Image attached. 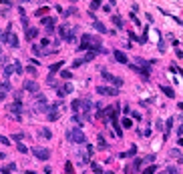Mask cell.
Returning a JSON list of instances; mask_svg holds the SVG:
<instances>
[{"label": "cell", "mask_w": 183, "mask_h": 174, "mask_svg": "<svg viewBox=\"0 0 183 174\" xmlns=\"http://www.w3.org/2000/svg\"><path fill=\"white\" fill-rule=\"evenodd\" d=\"M66 140H69V142H75V144H83V142H87V138H85L83 130L77 128V126L66 130Z\"/></svg>", "instance_id": "cell-1"}, {"label": "cell", "mask_w": 183, "mask_h": 174, "mask_svg": "<svg viewBox=\"0 0 183 174\" xmlns=\"http://www.w3.org/2000/svg\"><path fill=\"white\" fill-rule=\"evenodd\" d=\"M10 28H12V26H8V30L0 36V40H2V42H6V44H10L12 48H18V46H20V44H18V36H16Z\"/></svg>", "instance_id": "cell-2"}, {"label": "cell", "mask_w": 183, "mask_h": 174, "mask_svg": "<svg viewBox=\"0 0 183 174\" xmlns=\"http://www.w3.org/2000/svg\"><path fill=\"white\" fill-rule=\"evenodd\" d=\"M34 102H36V112H48V102H46L45 94L42 92H38V94H34Z\"/></svg>", "instance_id": "cell-3"}, {"label": "cell", "mask_w": 183, "mask_h": 174, "mask_svg": "<svg viewBox=\"0 0 183 174\" xmlns=\"http://www.w3.org/2000/svg\"><path fill=\"white\" fill-rule=\"evenodd\" d=\"M8 112H10V116H12V118H16V120H22V104H20V102H14V104H10V106H8Z\"/></svg>", "instance_id": "cell-4"}, {"label": "cell", "mask_w": 183, "mask_h": 174, "mask_svg": "<svg viewBox=\"0 0 183 174\" xmlns=\"http://www.w3.org/2000/svg\"><path fill=\"white\" fill-rule=\"evenodd\" d=\"M32 154H34L38 160H48V158H50V150H48V148H40V146H34V148H32Z\"/></svg>", "instance_id": "cell-5"}, {"label": "cell", "mask_w": 183, "mask_h": 174, "mask_svg": "<svg viewBox=\"0 0 183 174\" xmlns=\"http://www.w3.org/2000/svg\"><path fill=\"white\" fill-rule=\"evenodd\" d=\"M22 90H26V92H30V94H38L40 90H38V84L34 82V80H24L22 82Z\"/></svg>", "instance_id": "cell-6"}, {"label": "cell", "mask_w": 183, "mask_h": 174, "mask_svg": "<svg viewBox=\"0 0 183 174\" xmlns=\"http://www.w3.org/2000/svg\"><path fill=\"white\" fill-rule=\"evenodd\" d=\"M97 92L101 94V96H117L119 94V90L113 86H97Z\"/></svg>", "instance_id": "cell-7"}, {"label": "cell", "mask_w": 183, "mask_h": 174, "mask_svg": "<svg viewBox=\"0 0 183 174\" xmlns=\"http://www.w3.org/2000/svg\"><path fill=\"white\" fill-rule=\"evenodd\" d=\"M81 106H83L85 118L89 120V118H91V110H93V102H91V98H85V100H81Z\"/></svg>", "instance_id": "cell-8"}, {"label": "cell", "mask_w": 183, "mask_h": 174, "mask_svg": "<svg viewBox=\"0 0 183 174\" xmlns=\"http://www.w3.org/2000/svg\"><path fill=\"white\" fill-rule=\"evenodd\" d=\"M103 78L107 80V82H111V84H115V86H121L123 84V80L121 78H117V76H113L111 72H107V70H103Z\"/></svg>", "instance_id": "cell-9"}, {"label": "cell", "mask_w": 183, "mask_h": 174, "mask_svg": "<svg viewBox=\"0 0 183 174\" xmlns=\"http://www.w3.org/2000/svg\"><path fill=\"white\" fill-rule=\"evenodd\" d=\"M46 114H48V120H50V122H54V120H58V104H54V106H50Z\"/></svg>", "instance_id": "cell-10"}, {"label": "cell", "mask_w": 183, "mask_h": 174, "mask_svg": "<svg viewBox=\"0 0 183 174\" xmlns=\"http://www.w3.org/2000/svg\"><path fill=\"white\" fill-rule=\"evenodd\" d=\"M131 70H135L137 74H141V78H143V80H149V70H147V68H141V66L131 64Z\"/></svg>", "instance_id": "cell-11"}, {"label": "cell", "mask_w": 183, "mask_h": 174, "mask_svg": "<svg viewBox=\"0 0 183 174\" xmlns=\"http://www.w3.org/2000/svg\"><path fill=\"white\" fill-rule=\"evenodd\" d=\"M113 56H115V60H117V62H121V64H127V62H129L123 50H113Z\"/></svg>", "instance_id": "cell-12"}, {"label": "cell", "mask_w": 183, "mask_h": 174, "mask_svg": "<svg viewBox=\"0 0 183 174\" xmlns=\"http://www.w3.org/2000/svg\"><path fill=\"white\" fill-rule=\"evenodd\" d=\"M73 92V84H62V86H58V96H66V94H71Z\"/></svg>", "instance_id": "cell-13"}, {"label": "cell", "mask_w": 183, "mask_h": 174, "mask_svg": "<svg viewBox=\"0 0 183 174\" xmlns=\"http://www.w3.org/2000/svg\"><path fill=\"white\" fill-rule=\"evenodd\" d=\"M36 36H38V28H30V26H28V28H26V38H28V40H34Z\"/></svg>", "instance_id": "cell-14"}, {"label": "cell", "mask_w": 183, "mask_h": 174, "mask_svg": "<svg viewBox=\"0 0 183 174\" xmlns=\"http://www.w3.org/2000/svg\"><path fill=\"white\" fill-rule=\"evenodd\" d=\"M14 170H16V164H14V162H8V164H6L0 172H2V174H12Z\"/></svg>", "instance_id": "cell-15"}, {"label": "cell", "mask_w": 183, "mask_h": 174, "mask_svg": "<svg viewBox=\"0 0 183 174\" xmlns=\"http://www.w3.org/2000/svg\"><path fill=\"white\" fill-rule=\"evenodd\" d=\"M161 92H163L167 98H175V92H173V88H171V86H161Z\"/></svg>", "instance_id": "cell-16"}, {"label": "cell", "mask_w": 183, "mask_h": 174, "mask_svg": "<svg viewBox=\"0 0 183 174\" xmlns=\"http://www.w3.org/2000/svg\"><path fill=\"white\" fill-rule=\"evenodd\" d=\"M14 72H16V66H14V62L4 66V76H10V74H14Z\"/></svg>", "instance_id": "cell-17"}, {"label": "cell", "mask_w": 183, "mask_h": 174, "mask_svg": "<svg viewBox=\"0 0 183 174\" xmlns=\"http://www.w3.org/2000/svg\"><path fill=\"white\" fill-rule=\"evenodd\" d=\"M0 92H2V94H6V92H12V86H10V82H8V80H4V82L0 84Z\"/></svg>", "instance_id": "cell-18"}, {"label": "cell", "mask_w": 183, "mask_h": 174, "mask_svg": "<svg viewBox=\"0 0 183 174\" xmlns=\"http://www.w3.org/2000/svg\"><path fill=\"white\" fill-rule=\"evenodd\" d=\"M40 22L45 24L46 28H52V26H54V18H50V16H45V18L40 20Z\"/></svg>", "instance_id": "cell-19"}, {"label": "cell", "mask_w": 183, "mask_h": 174, "mask_svg": "<svg viewBox=\"0 0 183 174\" xmlns=\"http://www.w3.org/2000/svg\"><path fill=\"white\" fill-rule=\"evenodd\" d=\"M95 28H97L99 32H103V34H109V30L105 28V24H103V22H99V20H95Z\"/></svg>", "instance_id": "cell-20"}, {"label": "cell", "mask_w": 183, "mask_h": 174, "mask_svg": "<svg viewBox=\"0 0 183 174\" xmlns=\"http://www.w3.org/2000/svg\"><path fill=\"white\" fill-rule=\"evenodd\" d=\"M38 134H40L42 138H46V140H50V138H52V132L48 130V128H40V132H38Z\"/></svg>", "instance_id": "cell-21"}, {"label": "cell", "mask_w": 183, "mask_h": 174, "mask_svg": "<svg viewBox=\"0 0 183 174\" xmlns=\"http://www.w3.org/2000/svg\"><path fill=\"white\" fill-rule=\"evenodd\" d=\"M171 126H173V118H167V124H165V136H169Z\"/></svg>", "instance_id": "cell-22"}, {"label": "cell", "mask_w": 183, "mask_h": 174, "mask_svg": "<svg viewBox=\"0 0 183 174\" xmlns=\"http://www.w3.org/2000/svg\"><path fill=\"white\" fill-rule=\"evenodd\" d=\"M95 56H97V52H87V56H83V62H85V64H87V62H91Z\"/></svg>", "instance_id": "cell-23"}, {"label": "cell", "mask_w": 183, "mask_h": 174, "mask_svg": "<svg viewBox=\"0 0 183 174\" xmlns=\"http://www.w3.org/2000/svg\"><path fill=\"white\" fill-rule=\"evenodd\" d=\"M113 24H115L117 28H123V20H121V16H113Z\"/></svg>", "instance_id": "cell-24"}, {"label": "cell", "mask_w": 183, "mask_h": 174, "mask_svg": "<svg viewBox=\"0 0 183 174\" xmlns=\"http://www.w3.org/2000/svg\"><path fill=\"white\" fill-rule=\"evenodd\" d=\"M60 78H62V80H71V78H73V74H71L69 70H62V72H60Z\"/></svg>", "instance_id": "cell-25"}, {"label": "cell", "mask_w": 183, "mask_h": 174, "mask_svg": "<svg viewBox=\"0 0 183 174\" xmlns=\"http://www.w3.org/2000/svg\"><path fill=\"white\" fill-rule=\"evenodd\" d=\"M79 106H81V100H79V98H77V100H73V104H71L73 112H79Z\"/></svg>", "instance_id": "cell-26"}, {"label": "cell", "mask_w": 183, "mask_h": 174, "mask_svg": "<svg viewBox=\"0 0 183 174\" xmlns=\"http://www.w3.org/2000/svg\"><path fill=\"white\" fill-rule=\"evenodd\" d=\"M113 128H115V132H117V134H119V136H123V130H121V128H119V122H117V120H115V118H113Z\"/></svg>", "instance_id": "cell-27"}, {"label": "cell", "mask_w": 183, "mask_h": 174, "mask_svg": "<svg viewBox=\"0 0 183 174\" xmlns=\"http://www.w3.org/2000/svg\"><path fill=\"white\" fill-rule=\"evenodd\" d=\"M16 148H18V152H22V154H26V152H28V148H26L22 142H18V144H16Z\"/></svg>", "instance_id": "cell-28"}, {"label": "cell", "mask_w": 183, "mask_h": 174, "mask_svg": "<svg viewBox=\"0 0 183 174\" xmlns=\"http://www.w3.org/2000/svg\"><path fill=\"white\" fill-rule=\"evenodd\" d=\"M46 82H48V86H54V88H58V82H56V80H54L52 76H48V78H46Z\"/></svg>", "instance_id": "cell-29"}, {"label": "cell", "mask_w": 183, "mask_h": 174, "mask_svg": "<svg viewBox=\"0 0 183 174\" xmlns=\"http://www.w3.org/2000/svg\"><path fill=\"white\" fill-rule=\"evenodd\" d=\"M169 156H171V158H177V156H181V152H179L177 148H173V150H169Z\"/></svg>", "instance_id": "cell-30"}, {"label": "cell", "mask_w": 183, "mask_h": 174, "mask_svg": "<svg viewBox=\"0 0 183 174\" xmlns=\"http://www.w3.org/2000/svg\"><path fill=\"white\" fill-rule=\"evenodd\" d=\"M46 12H48V8H38V10H36L34 14H36V16H42V18H45V14H46Z\"/></svg>", "instance_id": "cell-31"}, {"label": "cell", "mask_w": 183, "mask_h": 174, "mask_svg": "<svg viewBox=\"0 0 183 174\" xmlns=\"http://www.w3.org/2000/svg\"><path fill=\"white\" fill-rule=\"evenodd\" d=\"M14 66H16V74H22V64L18 60H14Z\"/></svg>", "instance_id": "cell-32"}, {"label": "cell", "mask_w": 183, "mask_h": 174, "mask_svg": "<svg viewBox=\"0 0 183 174\" xmlns=\"http://www.w3.org/2000/svg\"><path fill=\"white\" fill-rule=\"evenodd\" d=\"M60 66H62V62H56V64H52V66H50V72H56V70H60Z\"/></svg>", "instance_id": "cell-33"}, {"label": "cell", "mask_w": 183, "mask_h": 174, "mask_svg": "<svg viewBox=\"0 0 183 174\" xmlns=\"http://www.w3.org/2000/svg\"><path fill=\"white\" fill-rule=\"evenodd\" d=\"M121 124H123L125 128H131V126H133V122H131L129 118H123V122H121Z\"/></svg>", "instance_id": "cell-34"}, {"label": "cell", "mask_w": 183, "mask_h": 174, "mask_svg": "<svg viewBox=\"0 0 183 174\" xmlns=\"http://www.w3.org/2000/svg\"><path fill=\"white\" fill-rule=\"evenodd\" d=\"M97 140H99V148H107V142H105V138H103V136H99Z\"/></svg>", "instance_id": "cell-35"}, {"label": "cell", "mask_w": 183, "mask_h": 174, "mask_svg": "<svg viewBox=\"0 0 183 174\" xmlns=\"http://www.w3.org/2000/svg\"><path fill=\"white\" fill-rule=\"evenodd\" d=\"M93 172L95 174H103V168H101L99 164H93Z\"/></svg>", "instance_id": "cell-36"}, {"label": "cell", "mask_w": 183, "mask_h": 174, "mask_svg": "<svg viewBox=\"0 0 183 174\" xmlns=\"http://www.w3.org/2000/svg\"><path fill=\"white\" fill-rule=\"evenodd\" d=\"M177 172H179V170H177L175 166H169V168L165 170V174H177Z\"/></svg>", "instance_id": "cell-37"}, {"label": "cell", "mask_w": 183, "mask_h": 174, "mask_svg": "<svg viewBox=\"0 0 183 174\" xmlns=\"http://www.w3.org/2000/svg\"><path fill=\"white\" fill-rule=\"evenodd\" d=\"M26 72H28V74H32V76H36V68H34V66H28V68H26Z\"/></svg>", "instance_id": "cell-38"}, {"label": "cell", "mask_w": 183, "mask_h": 174, "mask_svg": "<svg viewBox=\"0 0 183 174\" xmlns=\"http://www.w3.org/2000/svg\"><path fill=\"white\" fill-rule=\"evenodd\" d=\"M143 174H155V166H149V168H145V172Z\"/></svg>", "instance_id": "cell-39"}, {"label": "cell", "mask_w": 183, "mask_h": 174, "mask_svg": "<svg viewBox=\"0 0 183 174\" xmlns=\"http://www.w3.org/2000/svg\"><path fill=\"white\" fill-rule=\"evenodd\" d=\"M64 168H66V172H69V174H73V164H71V162H66Z\"/></svg>", "instance_id": "cell-40"}, {"label": "cell", "mask_w": 183, "mask_h": 174, "mask_svg": "<svg viewBox=\"0 0 183 174\" xmlns=\"http://www.w3.org/2000/svg\"><path fill=\"white\" fill-rule=\"evenodd\" d=\"M0 142H2V144H6V146H8V144H10V140H8V138H6V136H0Z\"/></svg>", "instance_id": "cell-41"}, {"label": "cell", "mask_w": 183, "mask_h": 174, "mask_svg": "<svg viewBox=\"0 0 183 174\" xmlns=\"http://www.w3.org/2000/svg\"><path fill=\"white\" fill-rule=\"evenodd\" d=\"M153 160H155V154H149V156L145 158V162H153Z\"/></svg>", "instance_id": "cell-42"}, {"label": "cell", "mask_w": 183, "mask_h": 174, "mask_svg": "<svg viewBox=\"0 0 183 174\" xmlns=\"http://www.w3.org/2000/svg\"><path fill=\"white\" fill-rule=\"evenodd\" d=\"M99 6H101V2H91V8H93V10H97Z\"/></svg>", "instance_id": "cell-43"}, {"label": "cell", "mask_w": 183, "mask_h": 174, "mask_svg": "<svg viewBox=\"0 0 183 174\" xmlns=\"http://www.w3.org/2000/svg\"><path fill=\"white\" fill-rule=\"evenodd\" d=\"M4 96H6V94H2V92H0V102H2V100H4Z\"/></svg>", "instance_id": "cell-44"}, {"label": "cell", "mask_w": 183, "mask_h": 174, "mask_svg": "<svg viewBox=\"0 0 183 174\" xmlns=\"http://www.w3.org/2000/svg\"><path fill=\"white\" fill-rule=\"evenodd\" d=\"M179 162H181V164H183V156H181V158H179Z\"/></svg>", "instance_id": "cell-45"}]
</instances>
